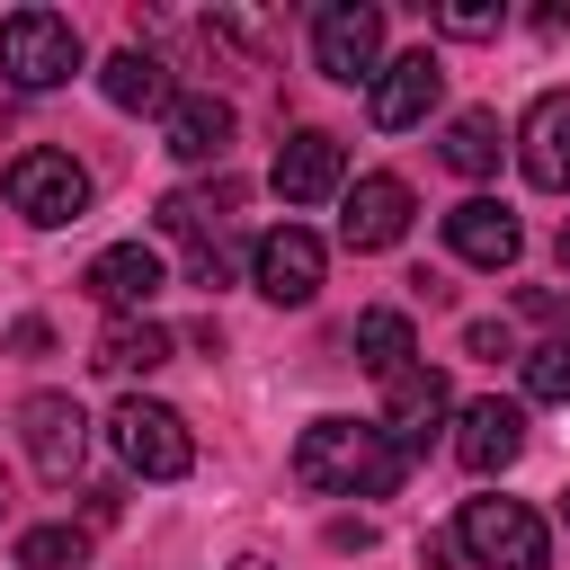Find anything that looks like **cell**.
Returning a JSON list of instances; mask_svg holds the SVG:
<instances>
[{
    "label": "cell",
    "instance_id": "obj_1",
    "mask_svg": "<svg viewBox=\"0 0 570 570\" xmlns=\"http://www.w3.org/2000/svg\"><path fill=\"white\" fill-rule=\"evenodd\" d=\"M294 481L303 490H356V499H383L410 481V454L374 428V419H312L294 436Z\"/></svg>",
    "mask_w": 570,
    "mask_h": 570
},
{
    "label": "cell",
    "instance_id": "obj_15",
    "mask_svg": "<svg viewBox=\"0 0 570 570\" xmlns=\"http://www.w3.org/2000/svg\"><path fill=\"white\" fill-rule=\"evenodd\" d=\"M517 169H525L543 196L570 187V89H543V98L517 116Z\"/></svg>",
    "mask_w": 570,
    "mask_h": 570
},
{
    "label": "cell",
    "instance_id": "obj_23",
    "mask_svg": "<svg viewBox=\"0 0 570 570\" xmlns=\"http://www.w3.org/2000/svg\"><path fill=\"white\" fill-rule=\"evenodd\" d=\"M525 392H534V401H570V338L525 347Z\"/></svg>",
    "mask_w": 570,
    "mask_h": 570
},
{
    "label": "cell",
    "instance_id": "obj_10",
    "mask_svg": "<svg viewBox=\"0 0 570 570\" xmlns=\"http://www.w3.org/2000/svg\"><path fill=\"white\" fill-rule=\"evenodd\" d=\"M18 445H27V463H36L45 481H71L80 454H89V419H80V401H71V392H36V401L18 410Z\"/></svg>",
    "mask_w": 570,
    "mask_h": 570
},
{
    "label": "cell",
    "instance_id": "obj_24",
    "mask_svg": "<svg viewBox=\"0 0 570 570\" xmlns=\"http://www.w3.org/2000/svg\"><path fill=\"white\" fill-rule=\"evenodd\" d=\"M436 27H445V36H463V45H481V36H499V27H508V9H499V0H445V9H436Z\"/></svg>",
    "mask_w": 570,
    "mask_h": 570
},
{
    "label": "cell",
    "instance_id": "obj_7",
    "mask_svg": "<svg viewBox=\"0 0 570 570\" xmlns=\"http://www.w3.org/2000/svg\"><path fill=\"white\" fill-rule=\"evenodd\" d=\"M436 98H445V62H436L428 45H419V53H392V62L365 80V116H374V134H410V125H428Z\"/></svg>",
    "mask_w": 570,
    "mask_h": 570
},
{
    "label": "cell",
    "instance_id": "obj_13",
    "mask_svg": "<svg viewBox=\"0 0 570 570\" xmlns=\"http://www.w3.org/2000/svg\"><path fill=\"white\" fill-rule=\"evenodd\" d=\"M401 232H410V178L374 169V178L338 187V240L347 249H392Z\"/></svg>",
    "mask_w": 570,
    "mask_h": 570
},
{
    "label": "cell",
    "instance_id": "obj_21",
    "mask_svg": "<svg viewBox=\"0 0 570 570\" xmlns=\"http://www.w3.org/2000/svg\"><path fill=\"white\" fill-rule=\"evenodd\" d=\"M356 365L365 374H410L419 365V330H410V312H356Z\"/></svg>",
    "mask_w": 570,
    "mask_h": 570
},
{
    "label": "cell",
    "instance_id": "obj_30",
    "mask_svg": "<svg viewBox=\"0 0 570 570\" xmlns=\"http://www.w3.org/2000/svg\"><path fill=\"white\" fill-rule=\"evenodd\" d=\"M534 27H543V36H570V0H552V9H534Z\"/></svg>",
    "mask_w": 570,
    "mask_h": 570
},
{
    "label": "cell",
    "instance_id": "obj_26",
    "mask_svg": "<svg viewBox=\"0 0 570 570\" xmlns=\"http://www.w3.org/2000/svg\"><path fill=\"white\" fill-rule=\"evenodd\" d=\"M45 347H53L45 321H18V330H9V356H45Z\"/></svg>",
    "mask_w": 570,
    "mask_h": 570
},
{
    "label": "cell",
    "instance_id": "obj_19",
    "mask_svg": "<svg viewBox=\"0 0 570 570\" xmlns=\"http://www.w3.org/2000/svg\"><path fill=\"white\" fill-rule=\"evenodd\" d=\"M89 365L98 374H116V383H134V374H151V365H169V330L142 312V321H107L98 330V347H89Z\"/></svg>",
    "mask_w": 570,
    "mask_h": 570
},
{
    "label": "cell",
    "instance_id": "obj_34",
    "mask_svg": "<svg viewBox=\"0 0 570 570\" xmlns=\"http://www.w3.org/2000/svg\"><path fill=\"white\" fill-rule=\"evenodd\" d=\"M561 517H570V490H561Z\"/></svg>",
    "mask_w": 570,
    "mask_h": 570
},
{
    "label": "cell",
    "instance_id": "obj_11",
    "mask_svg": "<svg viewBox=\"0 0 570 570\" xmlns=\"http://www.w3.org/2000/svg\"><path fill=\"white\" fill-rule=\"evenodd\" d=\"M445 419H454V392H445V374H436V365H410V374H392V383H383V436H392L410 463L428 454V436H436Z\"/></svg>",
    "mask_w": 570,
    "mask_h": 570
},
{
    "label": "cell",
    "instance_id": "obj_12",
    "mask_svg": "<svg viewBox=\"0 0 570 570\" xmlns=\"http://www.w3.org/2000/svg\"><path fill=\"white\" fill-rule=\"evenodd\" d=\"M276 196L285 205H330L338 187H347V142L338 134H321V125H303L294 142H276Z\"/></svg>",
    "mask_w": 570,
    "mask_h": 570
},
{
    "label": "cell",
    "instance_id": "obj_25",
    "mask_svg": "<svg viewBox=\"0 0 570 570\" xmlns=\"http://www.w3.org/2000/svg\"><path fill=\"white\" fill-rule=\"evenodd\" d=\"M223 276H232V258H223L214 240H196V249H187V285H205V294H214Z\"/></svg>",
    "mask_w": 570,
    "mask_h": 570
},
{
    "label": "cell",
    "instance_id": "obj_18",
    "mask_svg": "<svg viewBox=\"0 0 570 570\" xmlns=\"http://www.w3.org/2000/svg\"><path fill=\"white\" fill-rule=\"evenodd\" d=\"M98 89H107V107H125V116H160L169 98H178V80H169V62L160 53H142V45H125V53H107V71H98Z\"/></svg>",
    "mask_w": 570,
    "mask_h": 570
},
{
    "label": "cell",
    "instance_id": "obj_22",
    "mask_svg": "<svg viewBox=\"0 0 570 570\" xmlns=\"http://www.w3.org/2000/svg\"><path fill=\"white\" fill-rule=\"evenodd\" d=\"M80 561H89L80 525H27L18 534V570H80Z\"/></svg>",
    "mask_w": 570,
    "mask_h": 570
},
{
    "label": "cell",
    "instance_id": "obj_5",
    "mask_svg": "<svg viewBox=\"0 0 570 570\" xmlns=\"http://www.w3.org/2000/svg\"><path fill=\"white\" fill-rule=\"evenodd\" d=\"M312 62H321L338 89L374 80V71H383V9H374V0H330V9L312 18Z\"/></svg>",
    "mask_w": 570,
    "mask_h": 570
},
{
    "label": "cell",
    "instance_id": "obj_29",
    "mask_svg": "<svg viewBox=\"0 0 570 570\" xmlns=\"http://www.w3.org/2000/svg\"><path fill=\"white\" fill-rule=\"evenodd\" d=\"M419 561H428V570H454V561H463V543H454V534H428V543H419Z\"/></svg>",
    "mask_w": 570,
    "mask_h": 570
},
{
    "label": "cell",
    "instance_id": "obj_17",
    "mask_svg": "<svg viewBox=\"0 0 570 570\" xmlns=\"http://www.w3.org/2000/svg\"><path fill=\"white\" fill-rule=\"evenodd\" d=\"M160 142H169V160H223L232 151V107L214 89H178L160 107Z\"/></svg>",
    "mask_w": 570,
    "mask_h": 570
},
{
    "label": "cell",
    "instance_id": "obj_16",
    "mask_svg": "<svg viewBox=\"0 0 570 570\" xmlns=\"http://www.w3.org/2000/svg\"><path fill=\"white\" fill-rule=\"evenodd\" d=\"M445 249L463 258V267H517V249H525V232H517V214L499 205V196H463L454 214H445Z\"/></svg>",
    "mask_w": 570,
    "mask_h": 570
},
{
    "label": "cell",
    "instance_id": "obj_14",
    "mask_svg": "<svg viewBox=\"0 0 570 570\" xmlns=\"http://www.w3.org/2000/svg\"><path fill=\"white\" fill-rule=\"evenodd\" d=\"M80 285H89L116 321H142V303L169 285V267H160V249H151V240H116V249H98V258H89V276H80Z\"/></svg>",
    "mask_w": 570,
    "mask_h": 570
},
{
    "label": "cell",
    "instance_id": "obj_20",
    "mask_svg": "<svg viewBox=\"0 0 570 570\" xmlns=\"http://www.w3.org/2000/svg\"><path fill=\"white\" fill-rule=\"evenodd\" d=\"M436 151H445V169H454V178H490V169H499V151H508V134H499V116H490V107H463V116H445V142H436Z\"/></svg>",
    "mask_w": 570,
    "mask_h": 570
},
{
    "label": "cell",
    "instance_id": "obj_32",
    "mask_svg": "<svg viewBox=\"0 0 570 570\" xmlns=\"http://www.w3.org/2000/svg\"><path fill=\"white\" fill-rule=\"evenodd\" d=\"M232 570H276V561H232Z\"/></svg>",
    "mask_w": 570,
    "mask_h": 570
},
{
    "label": "cell",
    "instance_id": "obj_8",
    "mask_svg": "<svg viewBox=\"0 0 570 570\" xmlns=\"http://www.w3.org/2000/svg\"><path fill=\"white\" fill-rule=\"evenodd\" d=\"M321 267H330V249H321L303 223H276V232L249 240V285H258L267 303H312V294H321Z\"/></svg>",
    "mask_w": 570,
    "mask_h": 570
},
{
    "label": "cell",
    "instance_id": "obj_2",
    "mask_svg": "<svg viewBox=\"0 0 570 570\" xmlns=\"http://www.w3.org/2000/svg\"><path fill=\"white\" fill-rule=\"evenodd\" d=\"M454 543H463L472 570H543L552 561V525L525 499H463Z\"/></svg>",
    "mask_w": 570,
    "mask_h": 570
},
{
    "label": "cell",
    "instance_id": "obj_4",
    "mask_svg": "<svg viewBox=\"0 0 570 570\" xmlns=\"http://www.w3.org/2000/svg\"><path fill=\"white\" fill-rule=\"evenodd\" d=\"M107 436H116L125 472H142V481H187V463H196L187 419H178L169 401H142V392H125V401L107 410Z\"/></svg>",
    "mask_w": 570,
    "mask_h": 570
},
{
    "label": "cell",
    "instance_id": "obj_31",
    "mask_svg": "<svg viewBox=\"0 0 570 570\" xmlns=\"http://www.w3.org/2000/svg\"><path fill=\"white\" fill-rule=\"evenodd\" d=\"M561 267H570V223H561Z\"/></svg>",
    "mask_w": 570,
    "mask_h": 570
},
{
    "label": "cell",
    "instance_id": "obj_6",
    "mask_svg": "<svg viewBox=\"0 0 570 570\" xmlns=\"http://www.w3.org/2000/svg\"><path fill=\"white\" fill-rule=\"evenodd\" d=\"M9 205H18L27 223H45V232H53V223H80V214H89V169H80L71 151H45V142H36V151L9 160Z\"/></svg>",
    "mask_w": 570,
    "mask_h": 570
},
{
    "label": "cell",
    "instance_id": "obj_27",
    "mask_svg": "<svg viewBox=\"0 0 570 570\" xmlns=\"http://www.w3.org/2000/svg\"><path fill=\"white\" fill-rule=\"evenodd\" d=\"M463 347H472V356H508V330H499V321H472Z\"/></svg>",
    "mask_w": 570,
    "mask_h": 570
},
{
    "label": "cell",
    "instance_id": "obj_28",
    "mask_svg": "<svg viewBox=\"0 0 570 570\" xmlns=\"http://www.w3.org/2000/svg\"><path fill=\"white\" fill-rule=\"evenodd\" d=\"M525 312H534V321H570V294H561V285H534Z\"/></svg>",
    "mask_w": 570,
    "mask_h": 570
},
{
    "label": "cell",
    "instance_id": "obj_33",
    "mask_svg": "<svg viewBox=\"0 0 570 570\" xmlns=\"http://www.w3.org/2000/svg\"><path fill=\"white\" fill-rule=\"evenodd\" d=\"M0 517H9V481H0Z\"/></svg>",
    "mask_w": 570,
    "mask_h": 570
},
{
    "label": "cell",
    "instance_id": "obj_9",
    "mask_svg": "<svg viewBox=\"0 0 570 570\" xmlns=\"http://www.w3.org/2000/svg\"><path fill=\"white\" fill-rule=\"evenodd\" d=\"M517 454H525V401H499V392H481V401H463V410H454V463H463L472 481L508 472Z\"/></svg>",
    "mask_w": 570,
    "mask_h": 570
},
{
    "label": "cell",
    "instance_id": "obj_3",
    "mask_svg": "<svg viewBox=\"0 0 570 570\" xmlns=\"http://www.w3.org/2000/svg\"><path fill=\"white\" fill-rule=\"evenodd\" d=\"M0 71H9V89H62L71 71H80V27L62 18V9H9L0 18Z\"/></svg>",
    "mask_w": 570,
    "mask_h": 570
}]
</instances>
